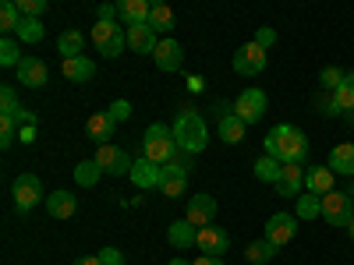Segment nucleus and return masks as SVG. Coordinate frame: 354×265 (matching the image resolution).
Wrapping results in <instances>:
<instances>
[{"label": "nucleus", "instance_id": "nucleus-2", "mask_svg": "<svg viewBox=\"0 0 354 265\" xmlns=\"http://www.w3.org/2000/svg\"><path fill=\"white\" fill-rule=\"evenodd\" d=\"M174 141H177V149L188 153V156H198L205 145H209V131H205V121L198 113H177V121H174Z\"/></svg>", "mask_w": 354, "mask_h": 265}, {"label": "nucleus", "instance_id": "nucleus-21", "mask_svg": "<svg viewBox=\"0 0 354 265\" xmlns=\"http://www.w3.org/2000/svg\"><path fill=\"white\" fill-rule=\"evenodd\" d=\"M167 241H170V248L185 251V248H192V244L198 241V230H195L188 219H177V223L167 226Z\"/></svg>", "mask_w": 354, "mask_h": 265}, {"label": "nucleus", "instance_id": "nucleus-22", "mask_svg": "<svg viewBox=\"0 0 354 265\" xmlns=\"http://www.w3.org/2000/svg\"><path fill=\"white\" fill-rule=\"evenodd\" d=\"M128 46H131L135 53H156L160 39H156V32H153L149 25H131V28H128Z\"/></svg>", "mask_w": 354, "mask_h": 265}, {"label": "nucleus", "instance_id": "nucleus-7", "mask_svg": "<svg viewBox=\"0 0 354 265\" xmlns=\"http://www.w3.org/2000/svg\"><path fill=\"white\" fill-rule=\"evenodd\" d=\"M354 216V205H351V195L347 191H330L322 195V219L330 226H347Z\"/></svg>", "mask_w": 354, "mask_h": 265}, {"label": "nucleus", "instance_id": "nucleus-33", "mask_svg": "<svg viewBox=\"0 0 354 265\" xmlns=\"http://www.w3.org/2000/svg\"><path fill=\"white\" fill-rule=\"evenodd\" d=\"M149 28H153V32L160 36H167L170 32V28H174V11L167 8V4H153V11H149Z\"/></svg>", "mask_w": 354, "mask_h": 265}, {"label": "nucleus", "instance_id": "nucleus-18", "mask_svg": "<svg viewBox=\"0 0 354 265\" xmlns=\"http://www.w3.org/2000/svg\"><path fill=\"white\" fill-rule=\"evenodd\" d=\"M117 11H121L124 28H131V25H149L153 4H149V0H121V4H117Z\"/></svg>", "mask_w": 354, "mask_h": 265}, {"label": "nucleus", "instance_id": "nucleus-20", "mask_svg": "<svg viewBox=\"0 0 354 265\" xmlns=\"http://www.w3.org/2000/svg\"><path fill=\"white\" fill-rule=\"evenodd\" d=\"M333 177H337V173H333L330 166H308V170H305V191H312V195H319V198L330 195V191H333Z\"/></svg>", "mask_w": 354, "mask_h": 265}, {"label": "nucleus", "instance_id": "nucleus-36", "mask_svg": "<svg viewBox=\"0 0 354 265\" xmlns=\"http://www.w3.org/2000/svg\"><path fill=\"white\" fill-rule=\"evenodd\" d=\"M18 36H21V43H43V21L39 18H25L21 21V28H18Z\"/></svg>", "mask_w": 354, "mask_h": 265}, {"label": "nucleus", "instance_id": "nucleus-11", "mask_svg": "<svg viewBox=\"0 0 354 265\" xmlns=\"http://www.w3.org/2000/svg\"><path fill=\"white\" fill-rule=\"evenodd\" d=\"M96 163L103 166V173H113V177L131 173V166H135V159L121 149V145H103V149H96Z\"/></svg>", "mask_w": 354, "mask_h": 265}, {"label": "nucleus", "instance_id": "nucleus-8", "mask_svg": "<svg viewBox=\"0 0 354 265\" xmlns=\"http://www.w3.org/2000/svg\"><path fill=\"white\" fill-rule=\"evenodd\" d=\"M266 113V92L262 88H245V92L234 99V117H241L245 124H259Z\"/></svg>", "mask_w": 354, "mask_h": 265}, {"label": "nucleus", "instance_id": "nucleus-37", "mask_svg": "<svg viewBox=\"0 0 354 265\" xmlns=\"http://www.w3.org/2000/svg\"><path fill=\"white\" fill-rule=\"evenodd\" d=\"M18 11L21 18H39L46 11V0H18Z\"/></svg>", "mask_w": 354, "mask_h": 265}, {"label": "nucleus", "instance_id": "nucleus-47", "mask_svg": "<svg viewBox=\"0 0 354 265\" xmlns=\"http://www.w3.org/2000/svg\"><path fill=\"white\" fill-rule=\"evenodd\" d=\"M347 124H351V128H354V113H347Z\"/></svg>", "mask_w": 354, "mask_h": 265}, {"label": "nucleus", "instance_id": "nucleus-25", "mask_svg": "<svg viewBox=\"0 0 354 265\" xmlns=\"http://www.w3.org/2000/svg\"><path fill=\"white\" fill-rule=\"evenodd\" d=\"M330 170L333 173H354V141H340L337 149L330 153Z\"/></svg>", "mask_w": 354, "mask_h": 265}, {"label": "nucleus", "instance_id": "nucleus-26", "mask_svg": "<svg viewBox=\"0 0 354 265\" xmlns=\"http://www.w3.org/2000/svg\"><path fill=\"white\" fill-rule=\"evenodd\" d=\"M96 75V64L93 61H88V57H71V61H64V78L68 81H88V78H93Z\"/></svg>", "mask_w": 354, "mask_h": 265}, {"label": "nucleus", "instance_id": "nucleus-3", "mask_svg": "<svg viewBox=\"0 0 354 265\" xmlns=\"http://www.w3.org/2000/svg\"><path fill=\"white\" fill-rule=\"evenodd\" d=\"M177 153V141H174V131L167 128V124H149L145 128V135H142V156L145 159H153L156 166H167Z\"/></svg>", "mask_w": 354, "mask_h": 265}, {"label": "nucleus", "instance_id": "nucleus-23", "mask_svg": "<svg viewBox=\"0 0 354 265\" xmlns=\"http://www.w3.org/2000/svg\"><path fill=\"white\" fill-rule=\"evenodd\" d=\"M245 131H248V124L241 121V117H234V110L227 117H220V141L238 145V141H245Z\"/></svg>", "mask_w": 354, "mask_h": 265}, {"label": "nucleus", "instance_id": "nucleus-45", "mask_svg": "<svg viewBox=\"0 0 354 265\" xmlns=\"http://www.w3.org/2000/svg\"><path fill=\"white\" fill-rule=\"evenodd\" d=\"M167 265H192V262H188V258H170Z\"/></svg>", "mask_w": 354, "mask_h": 265}, {"label": "nucleus", "instance_id": "nucleus-10", "mask_svg": "<svg viewBox=\"0 0 354 265\" xmlns=\"http://www.w3.org/2000/svg\"><path fill=\"white\" fill-rule=\"evenodd\" d=\"M216 198L213 195H192L188 198V223L195 226V230H205V226H213V219H216Z\"/></svg>", "mask_w": 354, "mask_h": 265}, {"label": "nucleus", "instance_id": "nucleus-16", "mask_svg": "<svg viewBox=\"0 0 354 265\" xmlns=\"http://www.w3.org/2000/svg\"><path fill=\"white\" fill-rule=\"evenodd\" d=\"M113 131H117V121L110 117V110H103V113H93V117H88V124H85V135H88V141H96L100 149H103V145H110Z\"/></svg>", "mask_w": 354, "mask_h": 265}, {"label": "nucleus", "instance_id": "nucleus-4", "mask_svg": "<svg viewBox=\"0 0 354 265\" xmlns=\"http://www.w3.org/2000/svg\"><path fill=\"white\" fill-rule=\"evenodd\" d=\"M93 43L100 46L103 57H121V50L128 46V28L113 25V21H96V28H93Z\"/></svg>", "mask_w": 354, "mask_h": 265}, {"label": "nucleus", "instance_id": "nucleus-12", "mask_svg": "<svg viewBox=\"0 0 354 265\" xmlns=\"http://www.w3.org/2000/svg\"><path fill=\"white\" fill-rule=\"evenodd\" d=\"M195 248H198L202 255H209V258H220V255L230 248V233H227L223 226H205V230H198Z\"/></svg>", "mask_w": 354, "mask_h": 265}, {"label": "nucleus", "instance_id": "nucleus-43", "mask_svg": "<svg viewBox=\"0 0 354 265\" xmlns=\"http://www.w3.org/2000/svg\"><path fill=\"white\" fill-rule=\"evenodd\" d=\"M192 265H223V258H209V255H198Z\"/></svg>", "mask_w": 354, "mask_h": 265}, {"label": "nucleus", "instance_id": "nucleus-34", "mask_svg": "<svg viewBox=\"0 0 354 265\" xmlns=\"http://www.w3.org/2000/svg\"><path fill=\"white\" fill-rule=\"evenodd\" d=\"M333 103H337V110L347 117V113H354V71L344 78V85L333 92Z\"/></svg>", "mask_w": 354, "mask_h": 265}, {"label": "nucleus", "instance_id": "nucleus-14", "mask_svg": "<svg viewBox=\"0 0 354 265\" xmlns=\"http://www.w3.org/2000/svg\"><path fill=\"white\" fill-rule=\"evenodd\" d=\"M46 81H50V71H46V64L39 61V57H21V64H18V85L43 88Z\"/></svg>", "mask_w": 354, "mask_h": 265}, {"label": "nucleus", "instance_id": "nucleus-38", "mask_svg": "<svg viewBox=\"0 0 354 265\" xmlns=\"http://www.w3.org/2000/svg\"><path fill=\"white\" fill-rule=\"evenodd\" d=\"M344 78H347V75H344L340 68H322V85H326L330 92H337V88L344 85Z\"/></svg>", "mask_w": 354, "mask_h": 265}, {"label": "nucleus", "instance_id": "nucleus-44", "mask_svg": "<svg viewBox=\"0 0 354 265\" xmlns=\"http://www.w3.org/2000/svg\"><path fill=\"white\" fill-rule=\"evenodd\" d=\"M75 265H103V262H100V255H88V258H78Z\"/></svg>", "mask_w": 354, "mask_h": 265}, {"label": "nucleus", "instance_id": "nucleus-17", "mask_svg": "<svg viewBox=\"0 0 354 265\" xmlns=\"http://www.w3.org/2000/svg\"><path fill=\"white\" fill-rule=\"evenodd\" d=\"M128 177H131V181H135V188H142V191H149V188H160V177H163V166H156L153 159H145V156H138Z\"/></svg>", "mask_w": 354, "mask_h": 265}, {"label": "nucleus", "instance_id": "nucleus-15", "mask_svg": "<svg viewBox=\"0 0 354 265\" xmlns=\"http://www.w3.org/2000/svg\"><path fill=\"white\" fill-rule=\"evenodd\" d=\"M273 188H277L280 198H298V195H305V170H301L298 163H287L283 173H280V181H277Z\"/></svg>", "mask_w": 354, "mask_h": 265}, {"label": "nucleus", "instance_id": "nucleus-42", "mask_svg": "<svg viewBox=\"0 0 354 265\" xmlns=\"http://www.w3.org/2000/svg\"><path fill=\"white\" fill-rule=\"evenodd\" d=\"M100 21H113V18H121V11H117V4H100Z\"/></svg>", "mask_w": 354, "mask_h": 265}, {"label": "nucleus", "instance_id": "nucleus-41", "mask_svg": "<svg viewBox=\"0 0 354 265\" xmlns=\"http://www.w3.org/2000/svg\"><path fill=\"white\" fill-rule=\"evenodd\" d=\"M100 262H103V265H124V255L117 251V248H103V251H100Z\"/></svg>", "mask_w": 354, "mask_h": 265}, {"label": "nucleus", "instance_id": "nucleus-1", "mask_svg": "<svg viewBox=\"0 0 354 265\" xmlns=\"http://www.w3.org/2000/svg\"><path fill=\"white\" fill-rule=\"evenodd\" d=\"M266 156H273V159H280L283 166L287 163H305L308 159V138H305V131H298L294 124H277L270 135H266Z\"/></svg>", "mask_w": 354, "mask_h": 265}, {"label": "nucleus", "instance_id": "nucleus-35", "mask_svg": "<svg viewBox=\"0 0 354 265\" xmlns=\"http://www.w3.org/2000/svg\"><path fill=\"white\" fill-rule=\"evenodd\" d=\"M0 64H4V68H15V71H18V64H21V50L15 46L11 36L0 39Z\"/></svg>", "mask_w": 354, "mask_h": 265}, {"label": "nucleus", "instance_id": "nucleus-5", "mask_svg": "<svg viewBox=\"0 0 354 265\" xmlns=\"http://www.w3.org/2000/svg\"><path fill=\"white\" fill-rule=\"evenodd\" d=\"M15 205H18V213H28V209H36L39 202H46V195H43V181L36 173H21V177H15Z\"/></svg>", "mask_w": 354, "mask_h": 265}, {"label": "nucleus", "instance_id": "nucleus-39", "mask_svg": "<svg viewBox=\"0 0 354 265\" xmlns=\"http://www.w3.org/2000/svg\"><path fill=\"white\" fill-rule=\"evenodd\" d=\"M110 117H113L117 124H121V121H128V117H131V103H128V99H117V103L110 106Z\"/></svg>", "mask_w": 354, "mask_h": 265}, {"label": "nucleus", "instance_id": "nucleus-40", "mask_svg": "<svg viewBox=\"0 0 354 265\" xmlns=\"http://www.w3.org/2000/svg\"><path fill=\"white\" fill-rule=\"evenodd\" d=\"M255 43H259L262 50H270V46L277 43V28H259V32H255Z\"/></svg>", "mask_w": 354, "mask_h": 265}, {"label": "nucleus", "instance_id": "nucleus-27", "mask_svg": "<svg viewBox=\"0 0 354 265\" xmlns=\"http://www.w3.org/2000/svg\"><path fill=\"white\" fill-rule=\"evenodd\" d=\"M294 216H298V219H315V216H322V198L312 195V191L298 195V198H294Z\"/></svg>", "mask_w": 354, "mask_h": 265}, {"label": "nucleus", "instance_id": "nucleus-32", "mask_svg": "<svg viewBox=\"0 0 354 265\" xmlns=\"http://www.w3.org/2000/svg\"><path fill=\"white\" fill-rule=\"evenodd\" d=\"M21 11H18V0H4V8H0V28H4V32L11 36H18V28H21Z\"/></svg>", "mask_w": 354, "mask_h": 265}, {"label": "nucleus", "instance_id": "nucleus-31", "mask_svg": "<svg viewBox=\"0 0 354 265\" xmlns=\"http://www.w3.org/2000/svg\"><path fill=\"white\" fill-rule=\"evenodd\" d=\"M280 173H283V163H280V159H273V156L255 159V177H259L262 184H277Z\"/></svg>", "mask_w": 354, "mask_h": 265}, {"label": "nucleus", "instance_id": "nucleus-24", "mask_svg": "<svg viewBox=\"0 0 354 265\" xmlns=\"http://www.w3.org/2000/svg\"><path fill=\"white\" fill-rule=\"evenodd\" d=\"M0 117H11V121H32V113H25L21 106H18V96H15V88L11 85H4L0 88Z\"/></svg>", "mask_w": 354, "mask_h": 265}, {"label": "nucleus", "instance_id": "nucleus-9", "mask_svg": "<svg viewBox=\"0 0 354 265\" xmlns=\"http://www.w3.org/2000/svg\"><path fill=\"white\" fill-rule=\"evenodd\" d=\"M294 233H298V216L294 213H277V216L266 219V241L273 248H283Z\"/></svg>", "mask_w": 354, "mask_h": 265}, {"label": "nucleus", "instance_id": "nucleus-30", "mask_svg": "<svg viewBox=\"0 0 354 265\" xmlns=\"http://www.w3.org/2000/svg\"><path fill=\"white\" fill-rule=\"evenodd\" d=\"M277 251H280V248H273L270 241L262 237V241H252V244L245 248V258H248L252 265H270V262L277 258Z\"/></svg>", "mask_w": 354, "mask_h": 265}, {"label": "nucleus", "instance_id": "nucleus-13", "mask_svg": "<svg viewBox=\"0 0 354 265\" xmlns=\"http://www.w3.org/2000/svg\"><path fill=\"white\" fill-rule=\"evenodd\" d=\"M153 61H156L160 71H181V64H185V50H181V43H177V39L163 36L160 46H156V53H153Z\"/></svg>", "mask_w": 354, "mask_h": 265}, {"label": "nucleus", "instance_id": "nucleus-6", "mask_svg": "<svg viewBox=\"0 0 354 265\" xmlns=\"http://www.w3.org/2000/svg\"><path fill=\"white\" fill-rule=\"evenodd\" d=\"M266 50L255 43V39H248L245 46H238V53H234V71L238 75H245V78H252V75H262L266 71Z\"/></svg>", "mask_w": 354, "mask_h": 265}, {"label": "nucleus", "instance_id": "nucleus-29", "mask_svg": "<svg viewBox=\"0 0 354 265\" xmlns=\"http://www.w3.org/2000/svg\"><path fill=\"white\" fill-rule=\"evenodd\" d=\"M100 177H103V166H100L96 159H82V163L75 166V181H78V188H96V184H100Z\"/></svg>", "mask_w": 354, "mask_h": 265}, {"label": "nucleus", "instance_id": "nucleus-19", "mask_svg": "<svg viewBox=\"0 0 354 265\" xmlns=\"http://www.w3.org/2000/svg\"><path fill=\"white\" fill-rule=\"evenodd\" d=\"M43 205H46V213H50L53 219H71V216L78 213V198H75L71 191H53Z\"/></svg>", "mask_w": 354, "mask_h": 265}, {"label": "nucleus", "instance_id": "nucleus-46", "mask_svg": "<svg viewBox=\"0 0 354 265\" xmlns=\"http://www.w3.org/2000/svg\"><path fill=\"white\" fill-rule=\"evenodd\" d=\"M347 233H351V241H354V216H351V223H347Z\"/></svg>", "mask_w": 354, "mask_h": 265}, {"label": "nucleus", "instance_id": "nucleus-28", "mask_svg": "<svg viewBox=\"0 0 354 265\" xmlns=\"http://www.w3.org/2000/svg\"><path fill=\"white\" fill-rule=\"evenodd\" d=\"M57 50H61L64 61H71V57H82V50H85V36L78 32V28H68V32H61V39H57Z\"/></svg>", "mask_w": 354, "mask_h": 265}]
</instances>
